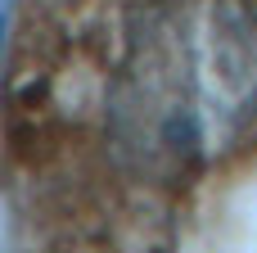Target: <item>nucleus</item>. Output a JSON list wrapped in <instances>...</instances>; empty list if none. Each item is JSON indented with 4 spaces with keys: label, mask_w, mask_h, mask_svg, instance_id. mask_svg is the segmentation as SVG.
<instances>
[{
    "label": "nucleus",
    "mask_w": 257,
    "mask_h": 253,
    "mask_svg": "<svg viewBox=\"0 0 257 253\" xmlns=\"http://www.w3.org/2000/svg\"><path fill=\"white\" fill-rule=\"evenodd\" d=\"M257 118V14L244 0H145L126 18L108 81L113 163L145 186H181Z\"/></svg>",
    "instance_id": "f257e3e1"
}]
</instances>
